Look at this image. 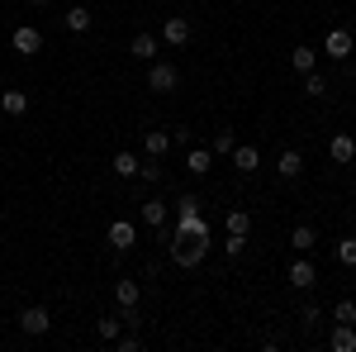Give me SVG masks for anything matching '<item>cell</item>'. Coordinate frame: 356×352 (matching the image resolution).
I'll use <instances>...</instances> for the list:
<instances>
[{
	"label": "cell",
	"instance_id": "obj_5",
	"mask_svg": "<svg viewBox=\"0 0 356 352\" xmlns=\"http://www.w3.org/2000/svg\"><path fill=\"white\" fill-rule=\"evenodd\" d=\"M10 43H15V53L33 57V53H38V48H43V33H38V29H33V24H19V29H15V33H10Z\"/></svg>",
	"mask_w": 356,
	"mask_h": 352
},
{
	"label": "cell",
	"instance_id": "obj_8",
	"mask_svg": "<svg viewBox=\"0 0 356 352\" xmlns=\"http://www.w3.org/2000/svg\"><path fill=\"white\" fill-rule=\"evenodd\" d=\"M323 53L337 57V62H347V57H352V33H347V29H328V38H323Z\"/></svg>",
	"mask_w": 356,
	"mask_h": 352
},
{
	"label": "cell",
	"instance_id": "obj_14",
	"mask_svg": "<svg viewBox=\"0 0 356 352\" xmlns=\"http://www.w3.org/2000/svg\"><path fill=\"white\" fill-rule=\"evenodd\" d=\"M138 219H143L147 229H162V224H166V205L157 200V195H152L147 205H138Z\"/></svg>",
	"mask_w": 356,
	"mask_h": 352
},
{
	"label": "cell",
	"instance_id": "obj_27",
	"mask_svg": "<svg viewBox=\"0 0 356 352\" xmlns=\"http://www.w3.org/2000/svg\"><path fill=\"white\" fill-rule=\"evenodd\" d=\"M252 229V215L247 210H228V234H247Z\"/></svg>",
	"mask_w": 356,
	"mask_h": 352
},
{
	"label": "cell",
	"instance_id": "obj_10",
	"mask_svg": "<svg viewBox=\"0 0 356 352\" xmlns=\"http://www.w3.org/2000/svg\"><path fill=\"white\" fill-rule=\"evenodd\" d=\"M143 153L162 162L166 153H171V134H166V129H147V134H143Z\"/></svg>",
	"mask_w": 356,
	"mask_h": 352
},
{
	"label": "cell",
	"instance_id": "obj_9",
	"mask_svg": "<svg viewBox=\"0 0 356 352\" xmlns=\"http://www.w3.org/2000/svg\"><path fill=\"white\" fill-rule=\"evenodd\" d=\"M134 243H138V229L129 224V219H114V224H110V247H114V252H129Z\"/></svg>",
	"mask_w": 356,
	"mask_h": 352
},
{
	"label": "cell",
	"instance_id": "obj_24",
	"mask_svg": "<svg viewBox=\"0 0 356 352\" xmlns=\"http://www.w3.org/2000/svg\"><path fill=\"white\" fill-rule=\"evenodd\" d=\"M233 148H238V134H233V129H219V134H214V143H209V153H223V158H228Z\"/></svg>",
	"mask_w": 356,
	"mask_h": 352
},
{
	"label": "cell",
	"instance_id": "obj_31",
	"mask_svg": "<svg viewBox=\"0 0 356 352\" xmlns=\"http://www.w3.org/2000/svg\"><path fill=\"white\" fill-rule=\"evenodd\" d=\"M114 348H119V352H138V348H143V338H138V333H119Z\"/></svg>",
	"mask_w": 356,
	"mask_h": 352
},
{
	"label": "cell",
	"instance_id": "obj_34",
	"mask_svg": "<svg viewBox=\"0 0 356 352\" xmlns=\"http://www.w3.org/2000/svg\"><path fill=\"white\" fill-rule=\"evenodd\" d=\"M0 91H5V86H0Z\"/></svg>",
	"mask_w": 356,
	"mask_h": 352
},
{
	"label": "cell",
	"instance_id": "obj_12",
	"mask_svg": "<svg viewBox=\"0 0 356 352\" xmlns=\"http://www.w3.org/2000/svg\"><path fill=\"white\" fill-rule=\"evenodd\" d=\"M114 300H119V309H138L143 286H138V281H114Z\"/></svg>",
	"mask_w": 356,
	"mask_h": 352
},
{
	"label": "cell",
	"instance_id": "obj_3",
	"mask_svg": "<svg viewBox=\"0 0 356 352\" xmlns=\"http://www.w3.org/2000/svg\"><path fill=\"white\" fill-rule=\"evenodd\" d=\"M181 86V72L171 67V62H162V57H152L147 62V91H157V95H171Z\"/></svg>",
	"mask_w": 356,
	"mask_h": 352
},
{
	"label": "cell",
	"instance_id": "obj_26",
	"mask_svg": "<svg viewBox=\"0 0 356 352\" xmlns=\"http://www.w3.org/2000/svg\"><path fill=\"white\" fill-rule=\"evenodd\" d=\"M332 319H337V324H356V300H337V305H332Z\"/></svg>",
	"mask_w": 356,
	"mask_h": 352
},
{
	"label": "cell",
	"instance_id": "obj_32",
	"mask_svg": "<svg viewBox=\"0 0 356 352\" xmlns=\"http://www.w3.org/2000/svg\"><path fill=\"white\" fill-rule=\"evenodd\" d=\"M223 247H228V257H238V252L247 247V234H228V243H223Z\"/></svg>",
	"mask_w": 356,
	"mask_h": 352
},
{
	"label": "cell",
	"instance_id": "obj_18",
	"mask_svg": "<svg viewBox=\"0 0 356 352\" xmlns=\"http://www.w3.org/2000/svg\"><path fill=\"white\" fill-rule=\"evenodd\" d=\"M0 109H5L10 119H19V114L29 109V95L24 91H0Z\"/></svg>",
	"mask_w": 356,
	"mask_h": 352
},
{
	"label": "cell",
	"instance_id": "obj_7",
	"mask_svg": "<svg viewBox=\"0 0 356 352\" xmlns=\"http://www.w3.org/2000/svg\"><path fill=\"white\" fill-rule=\"evenodd\" d=\"M162 38L171 48H186V43H191V20H186V15H171L162 24Z\"/></svg>",
	"mask_w": 356,
	"mask_h": 352
},
{
	"label": "cell",
	"instance_id": "obj_13",
	"mask_svg": "<svg viewBox=\"0 0 356 352\" xmlns=\"http://www.w3.org/2000/svg\"><path fill=\"white\" fill-rule=\"evenodd\" d=\"M275 171H280L285 181H295V176H300V171H304V158H300V153H295V148H285V153L275 158Z\"/></svg>",
	"mask_w": 356,
	"mask_h": 352
},
{
	"label": "cell",
	"instance_id": "obj_23",
	"mask_svg": "<svg viewBox=\"0 0 356 352\" xmlns=\"http://www.w3.org/2000/svg\"><path fill=\"white\" fill-rule=\"evenodd\" d=\"M304 95L323 100V95H328V77H323V72H304Z\"/></svg>",
	"mask_w": 356,
	"mask_h": 352
},
{
	"label": "cell",
	"instance_id": "obj_28",
	"mask_svg": "<svg viewBox=\"0 0 356 352\" xmlns=\"http://www.w3.org/2000/svg\"><path fill=\"white\" fill-rule=\"evenodd\" d=\"M119 328H124V319H100V324H95V333H100V338H105V343H114V338H119Z\"/></svg>",
	"mask_w": 356,
	"mask_h": 352
},
{
	"label": "cell",
	"instance_id": "obj_19",
	"mask_svg": "<svg viewBox=\"0 0 356 352\" xmlns=\"http://www.w3.org/2000/svg\"><path fill=\"white\" fill-rule=\"evenodd\" d=\"M129 53H134L138 62H152V57H157V38H152V33H134Z\"/></svg>",
	"mask_w": 356,
	"mask_h": 352
},
{
	"label": "cell",
	"instance_id": "obj_25",
	"mask_svg": "<svg viewBox=\"0 0 356 352\" xmlns=\"http://www.w3.org/2000/svg\"><path fill=\"white\" fill-rule=\"evenodd\" d=\"M209 162H214V153H209V148H191V162H186V167H191L195 176H204V171H209Z\"/></svg>",
	"mask_w": 356,
	"mask_h": 352
},
{
	"label": "cell",
	"instance_id": "obj_33",
	"mask_svg": "<svg viewBox=\"0 0 356 352\" xmlns=\"http://www.w3.org/2000/svg\"><path fill=\"white\" fill-rule=\"evenodd\" d=\"M29 5H48V0H29Z\"/></svg>",
	"mask_w": 356,
	"mask_h": 352
},
{
	"label": "cell",
	"instance_id": "obj_11",
	"mask_svg": "<svg viewBox=\"0 0 356 352\" xmlns=\"http://www.w3.org/2000/svg\"><path fill=\"white\" fill-rule=\"evenodd\" d=\"M328 158H332V162H342V167H347V162L356 158V138H352V134H332V143H328Z\"/></svg>",
	"mask_w": 356,
	"mask_h": 352
},
{
	"label": "cell",
	"instance_id": "obj_2",
	"mask_svg": "<svg viewBox=\"0 0 356 352\" xmlns=\"http://www.w3.org/2000/svg\"><path fill=\"white\" fill-rule=\"evenodd\" d=\"M204 252H209V238H186V234H176V238H171V262H176V267H186V271L200 267V262H204Z\"/></svg>",
	"mask_w": 356,
	"mask_h": 352
},
{
	"label": "cell",
	"instance_id": "obj_6",
	"mask_svg": "<svg viewBox=\"0 0 356 352\" xmlns=\"http://www.w3.org/2000/svg\"><path fill=\"white\" fill-rule=\"evenodd\" d=\"M290 286H295V291H314V286H318V271L309 262V252H300V262L290 267Z\"/></svg>",
	"mask_w": 356,
	"mask_h": 352
},
{
	"label": "cell",
	"instance_id": "obj_29",
	"mask_svg": "<svg viewBox=\"0 0 356 352\" xmlns=\"http://www.w3.org/2000/svg\"><path fill=\"white\" fill-rule=\"evenodd\" d=\"M337 262H342V267H356V238H342V243H337Z\"/></svg>",
	"mask_w": 356,
	"mask_h": 352
},
{
	"label": "cell",
	"instance_id": "obj_16",
	"mask_svg": "<svg viewBox=\"0 0 356 352\" xmlns=\"http://www.w3.org/2000/svg\"><path fill=\"white\" fill-rule=\"evenodd\" d=\"M62 29H67V33H86V29H90V10H86V5H72V10L62 15Z\"/></svg>",
	"mask_w": 356,
	"mask_h": 352
},
{
	"label": "cell",
	"instance_id": "obj_15",
	"mask_svg": "<svg viewBox=\"0 0 356 352\" xmlns=\"http://www.w3.org/2000/svg\"><path fill=\"white\" fill-rule=\"evenodd\" d=\"M228 158H233V167H238V171H247V176H252V171L261 167V153H257V148H243V143H238V148H233Z\"/></svg>",
	"mask_w": 356,
	"mask_h": 352
},
{
	"label": "cell",
	"instance_id": "obj_20",
	"mask_svg": "<svg viewBox=\"0 0 356 352\" xmlns=\"http://www.w3.org/2000/svg\"><path fill=\"white\" fill-rule=\"evenodd\" d=\"M314 62H318V53H314V48H309V43H300V48H295V53H290V67H295V72H314Z\"/></svg>",
	"mask_w": 356,
	"mask_h": 352
},
{
	"label": "cell",
	"instance_id": "obj_4",
	"mask_svg": "<svg viewBox=\"0 0 356 352\" xmlns=\"http://www.w3.org/2000/svg\"><path fill=\"white\" fill-rule=\"evenodd\" d=\"M19 328H24L29 338H43V333L53 328V314H48L43 305H29V309H19Z\"/></svg>",
	"mask_w": 356,
	"mask_h": 352
},
{
	"label": "cell",
	"instance_id": "obj_1",
	"mask_svg": "<svg viewBox=\"0 0 356 352\" xmlns=\"http://www.w3.org/2000/svg\"><path fill=\"white\" fill-rule=\"evenodd\" d=\"M200 195H181L176 200V234H186V238H209V224L200 215Z\"/></svg>",
	"mask_w": 356,
	"mask_h": 352
},
{
	"label": "cell",
	"instance_id": "obj_17",
	"mask_svg": "<svg viewBox=\"0 0 356 352\" xmlns=\"http://www.w3.org/2000/svg\"><path fill=\"white\" fill-rule=\"evenodd\" d=\"M328 343H332V352H356V324H337Z\"/></svg>",
	"mask_w": 356,
	"mask_h": 352
},
{
	"label": "cell",
	"instance_id": "obj_22",
	"mask_svg": "<svg viewBox=\"0 0 356 352\" xmlns=\"http://www.w3.org/2000/svg\"><path fill=\"white\" fill-rule=\"evenodd\" d=\"M314 243H318V234H314L309 224H300V229L290 234V247H295V252H314Z\"/></svg>",
	"mask_w": 356,
	"mask_h": 352
},
{
	"label": "cell",
	"instance_id": "obj_21",
	"mask_svg": "<svg viewBox=\"0 0 356 352\" xmlns=\"http://www.w3.org/2000/svg\"><path fill=\"white\" fill-rule=\"evenodd\" d=\"M138 167H143V162H138L134 153H114V176H124V181H134V176H138Z\"/></svg>",
	"mask_w": 356,
	"mask_h": 352
},
{
	"label": "cell",
	"instance_id": "obj_30",
	"mask_svg": "<svg viewBox=\"0 0 356 352\" xmlns=\"http://www.w3.org/2000/svg\"><path fill=\"white\" fill-rule=\"evenodd\" d=\"M138 176H143L147 186H157V181H162V167H157V158H147V162L138 167Z\"/></svg>",
	"mask_w": 356,
	"mask_h": 352
}]
</instances>
